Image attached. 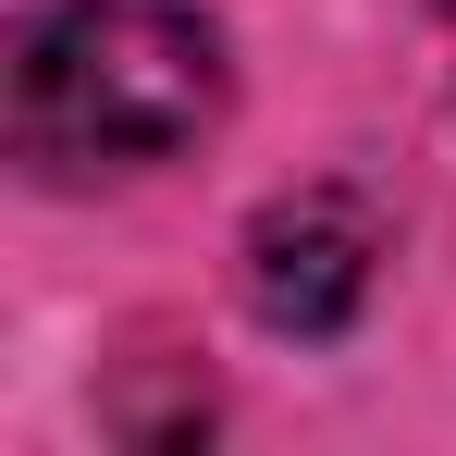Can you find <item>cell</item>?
Wrapping results in <instances>:
<instances>
[{"instance_id": "3", "label": "cell", "mask_w": 456, "mask_h": 456, "mask_svg": "<svg viewBox=\"0 0 456 456\" xmlns=\"http://www.w3.org/2000/svg\"><path fill=\"white\" fill-rule=\"evenodd\" d=\"M444 12H456V0H444Z\"/></svg>"}, {"instance_id": "1", "label": "cell", "mask_w": 456, "mask_h": 456, "mask_svg": "<svg viewBox=\"0 0 456 456\" xmlns=\"http://www.w3.org/2000/svg\"><path fill=\"white\" fill-rule=\"evenodd\" d=\"M223 124V37L185 0H50L12 37V149L50 185L149 173Z\"/></svg>"}, {"instance_id": "2", "label": "cell", "mask_w": 456, "mask_h": 456, "mask_svg": "<svg viewBox=\"0 0 456 456\" xmlns=\"http://www.w3.org/2000/svg\"><path fill=\"white\" fill-rule=\"evenodd\" d=\"M370 259H382L370 210L333 198V185H308L284 210H259V234H247V297H259L272 333H346L358 297H370Z\"/></svg>"}]
</instances>
